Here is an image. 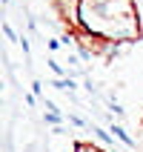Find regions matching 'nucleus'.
<instances>
[{"label":"nucleus","instance_id":"obj_5","mask_svg":"<svg viewBox=\"0 0 143 152\" xmlns=\"http://www.w3.org/2000/svg\"><path fill=\"white\" fill-rule=\"evenodd\" d=\"M3 34H6L9 40H17V34H15V29H12V26H9V23H3Z\"/></svg>","mask_w":143,"mask_h":152},{"label":"nucleus","instance_id":"obj_7","mask_svg":"<svg viewBox=\"0 0 143 152\" xmlns=\"http://www.w3.org/2000/svg\"><path fill=\"white\" fill-rule=\"evenodd\" d=\"M46 46H49V49L54 52V49H57V46H60V40H52V37H49V40H46Z\"/></svg>","mask_w":143,"mask_h":152},{"label":"nucleus","instance_id":"obj_1","mask_svg":"<svg viewBox=\"0 0 143 152\" xmlns=\"http://www.w3.org/2000/svg\"><path fill=\"white\" fill-rule=\"evenodd\" d=\"M54 6L69 23H80V12H83V0H54Z\"/></svg>","mask_w":143,"mask_h":152},{"label":"nucleus","instance_id":"obj_2","mask_svg":"<svg viewBox=\"0 0 143 152\" xmlns=\"http://www.w3.org/2000/svg\"><path fill=\"white\" fill-rule=\"evenodd\" d=\"M112 132H115V138H118V141H123L126 146H135V141L126 135V129H123V126H118V124H115V126H112Z\"/></svg>","mask_w":143,"mask_h":152},{"label":"nucleus","instance_id":"obj_4","mask_svg":"<svg viewBox=\"0 0 143 152\" xmlns=\"http://www.w3.org/2000/svg\"><path fill=\"white\" fill-rule=\"evenodd\" d=\"M94 135L100 138V141H103L106 146H112V135H109V132H103V129H94Z\"/></svg>","mask_w":143,"mask_h":152},{"label":"nucleus","instance_id":"obj_8","mask_svg":"<svg viewBox=\"0 0 143 152\" xmlns=\"http://www.w3.org/2000/svg\"><path fill=\"white\" fill-rule=\"evenodd\" d=\"M23 152H37V146H34V144H29V146H26Z\"/></svg>","mask_w":143,"mask_h":152},{"label":"nucleus","instance_id":"obj_3","mask_svg":"<svg viewBox=\"0 0 143 152\" xmlns=\"http://www.w3.org/2000/svg\"><path fill=\"white\" fill-rule=\"evenodd\" d=\"M106 3H112V0H83V9H100Z\"/></svg>","mask_w":143,"mask_h":152},{"label":"nucleus","instance_id":"obj_6","mask_svg":"<svg viewBox=\"0 0 143 152\" xmlns=\"http://www.w3.org/2000/svg\"><path fill=\"white\" fill-rule=\"evenodd\" d=\"M72 152H97V149H94V146H89V144H77Z\"/></svg>","mask_w":143,"mask_h":152}]
</instances>
